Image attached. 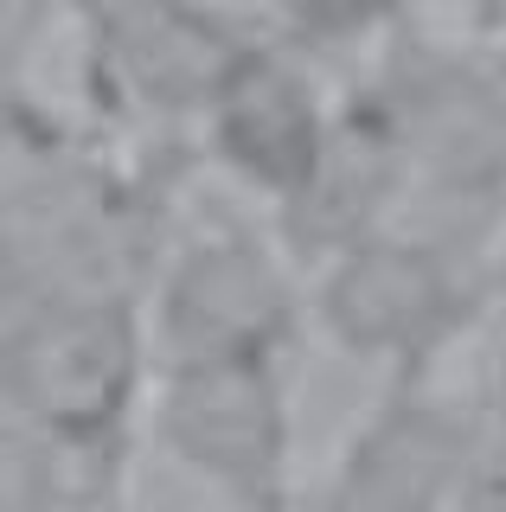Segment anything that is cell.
<instances>
[{"label": "cell", "mask_w": 506, "mask_h": 512, "mask_svg": "<svg viewBox=\"0 0 506 512\" xmlns=\"http://www.w3.org/2000/svg\"><path fill=\"white\" fill-rule=\"evenodd\" d=\"M154 340L141 295H7V429L129 474L148 442Z\"/></svg>", "instance_id": "cell-1"}, {"label": "cell", "mask_w": 506, "mask_h": 512, "mask_svg": "<svg viewBox=\"0 0 506 512\" xmlns=\"http://www.w3.org/2000/svg\"><path fill=\"white\" fill-rule=\"evenodd\" d=\"M506 295V256L391 218L385 231L346 244L308 276L314 333L385 384L442 378V359L494 320Z\"/></svg>", "instance_id": "cell-2"}, {"label": "cell", "mask_w": 506, "mask_h": 512, "mask_svg": "<svg viewBox=\"0 0 506 512\" xmlns=\"http://www.w3.org/2000/svg\"><path fill=\"white\" fill-rule=\"evenodd\" d=\"M154 365L199 359H295L314 333L308 269L257 205L199 199L173 224L148 276Z\"/></svg>", "instance_id": "cell-3"}, {"label": "cell", "mask_w": 506, "mask_h": 512, "mask_svg": "<svg viewBox=\"0 0 506 512\" xmlns=\"http://www.w3.org/2000/svg\"><path fill=\"white\" fill-rule=\"evenodd\" d=\"M77 45V109L141 148H193L257 20L212 0H58Z\"/></svg>", "instance_id": "cell-4"}, {"label": "cell", "mask_w": 506, "mask_h": 512, "mask_svg": "<svg viewBox=\"0 0 506 512\" xmlns=\"http://www.w3.org/2000/svg\"><path fill=\"white\" fill-rule=\"evenodd\" d=\"M148 448L218 512H295V359L154 365Z\"/></svg>", "instance_id": "cell-5"}, {"label": "cell", "mask_w": 506, "mask_h": 512, "mask_svg": "<svg viewBox=\"0 0 506 512\" xmlns=\"http://www.w3.org/2000/svg\"><path fill=\"white\" fill-rule=\"evenodd\" d=\"M340 103L346 96L327 90L321 58L282 45L257 20L250 45L231 58L225 84L212 90L193 128V154L205 173L231 186V199L282 218L314 186L327 148H334Z\"/></svg>", "instance_id": "cell-6"}, {"label": "cell", "mask_w": 506, "mask_h": 512, "mask_svg": "<svg viewBox=\"0 0 506 512\" xmlns=\"http://www.w3.org/2000/svg\"><path fill=\"white\" fill-rule=\"evenodd\" d=\"M90 512H135L129 500H103V506H90Z\"/></svg>", "instance_id": "cell-7"}, {"label": "cell", "mask_w": 506, "mask_h": 512, "mask_svg": "<svg viewBox=\"0 0 506 512\" xmlns=\"http://www.w3.org/2000/svg\"><path fill=\"white\" fill-rule=\"evenodd\" d=\"M295 512H302V506H295Z\"/></svg>", "instance_id": "cell-8"}]
</instances>
